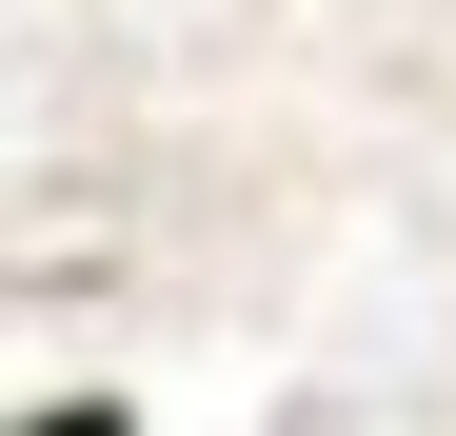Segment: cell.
Segmentation results:
<instances>
[{
	"label": "cell",
	"mask_w": 456,
	"mask_h": 436,
	"mask_svg": "<svg viewBox=\"0 0 456 436\" xmlns=\"http://www.w3.org/2000/svg\"><path fill=\"white\" fill-rule=\"evenodd\" d=\"M0 436H139L119 397H40V416H0Z\"/></svg>",
	"instance_id": "obj_1"
}]
</instances>
